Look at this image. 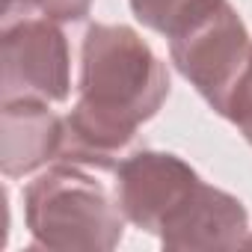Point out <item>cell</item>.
I'll use <instances>...</instances> for the list:
<instances>
[{
    "instance_id": "9",
    "label": "cell",
    "mask_w": 252,
    "mask_h": 252,
    "mask_svg": "<svg viewBox=\"0 0 252 252\" xmlns=\"http://www.w3.org/2000/svg\"><path fill=\"white\" fill-rule=\"evenodd\" d=\"M225 119L240 131V137L252 146V51H249L246 74H243V80L237 83V89H234V95H231V101H228Z\"/></svg>"
},
{
    "instance_id": "5",
    "label": "cell",
    "mask_w": 252,
    "mask_h": 252,
    "mask_svg": "<svg viewBox=\"0 0 252 252\" xmlns=\"http://www.w3.org/2000/svg\"><path fill=\"white\" fill-rule=\"evenodd\" d=\"M113 172H116L113 193L119 199L125 220L149 234H160L163 222L181 208V202L202 181L199 172L184 158L155 149L122 158Z\"/></svg>"
},
{
    "instance_id": "8",
    "label": "cell",
    "mask_w": 252,
    "mask_h": 252,
    "mask_svg": "<svg viewBox=\"0 0 252 252\" xmlns=\"http://www.w3.org/2000/svg\"><path fill=\"white\" fill-rule=\"evenodd\" d=\"M128 3H131L134 18L143 27L166 36L175 27V21L196 3V0H128Z\"/></svg>"
},
{
    "instance_id": "1",
    "label": "cell",
    "mask_w": 252,
    "mask_h": 252,
    "mask_svg": "<svg viewBox=\"0 0 252 252\" xmlns=\"http://www.w3.org/2000/svg\"><path fill=\"white\" fill-rule=\"evenodd\" d=\"M169 68L128 24H89L80 45L77 101L65 116L60 163L116 169L137 131L169 98Z\"/></svg>"
},
{
    "instance_id": "7",
    "label": "cell",
    "mask_w": 252,
    "mask_h": 252,
    "mask_svg": "<svg viewBox=\"0 0 252 252\" xmlns=\"http://www.w3.org/2000/svg\"><path fill=\"white\" fill-rule=\"evenodd\" d=\"M65 131V116L48 101L15 98L0 110V169L6 178H24L57 163Z\"/></svg>"
},
{
    "instance_id": "12",
    "label": "cell",
    "mask_w": 252,
    "mask_h": 252,
    "mask_svg": "<svg viewBox=\"0 0 252 252\" xmlns=\"http://www.w3.org/2000/svg\"><path fill=\"white\" fill-rule=\"evenodd\" d=\"M243 246H252V231L246 234V240H243Z\"/></svg>"
},
{
    "instance_id": "2",
    "label": "cell",
    "mask_w": 252,
    "mask_h": 252,
    "mask_svg": "<svg viewBox=\"0 0 252 252\" xmlns=\"http://www.w3.org/2000/svg\"><path fill=\"white\" fill-rule=\"evenodd\" d=\"M21 199L33 246L110 252L125 237L128 220L116 193L86 166L57 160L24 187Z\"/></svg>"
},
{
    "instance_id": "3",
    "label": "cell",
    "mask_w": 252,
    "mask_h": 252,
    "mask_svg": "<svg viewBox=\"0 0 252 252\" xmlns=\"http://www.w3.org/2000/svg\"><path fill=\"white\" fill-rule=\"evenodd\" d=\"M169 60L184 80L225 119L228 101L246 74L252 36L228 0H196L166 33Z\"/></svg>"
},
{
    "instance_id": "11",
    "label": "cell",
    "mask_w": 252,
    "mask_h": 252,
    "mask_svg": "<svg viewBox=\"0 0 252 252\" xmlns=\"http://www.w3.org/2000/svg\"><path fill=\"white\" fill-rule=\"evenodd\" d=\"M36 12V0H3V27Z\"/></svg>"
},
{
    "instance_id": "4",
    "label": "cell",
    "mask_w": 252,
    "mask_h": 252,
    "mask_svg": "<svg viewBox=\"0 0 252 252\" xmlns=\"http://www.w3.org/2000/svg\"><path fill=\"white\" fill-rule=\"evenodd\" d=\"M71 95V51L63 27L51 18H21L3 27L0 98H36L63 104Z\"/></svg>"
},
{
    "instance_id": "6",
    "label": "cell",
    "mask_w": 252,
    "mask_h": 252,
    "mask_svg": "<svg viewBox=\"0 0 252 252\" xmlns=\"http://www.w3.org/2000/svg\"><path fill=\"white\" fill-rule=\"evenodd\" d=\"M249 234V211L237 196L199 181L181 208L163 222V249H237Z\"/></svg>"
},
{
    "instance_id": "10",
    "label": "cell",
    "mask_w": 252,
    "mask_h": 252,
    "mask_svg": "<svg viewBox=\"0 0 252 252\" xmlns=\"http://www.w3.org/2000/svg\"><path fill=\"white\" fill-rule=\"evenodd\" d=\"M92 3L95 0H36V9L57 24H74L89 15Z\"/></svg>"
}]
</instances>
